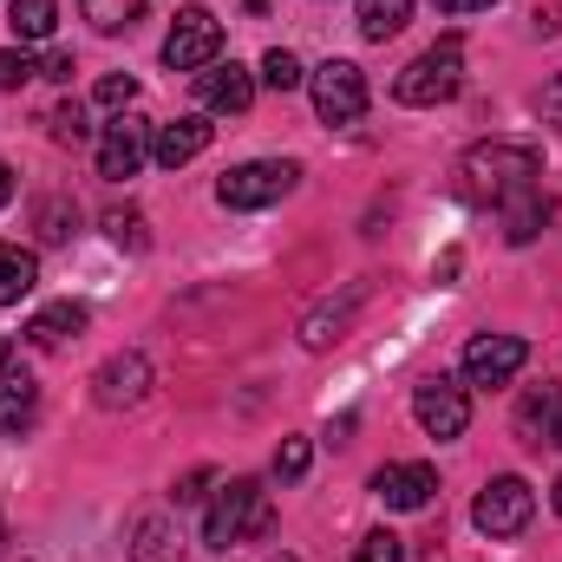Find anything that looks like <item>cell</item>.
Masks as SVG:
<instances>
[{"instance_id":"obj_37","label":"cell","mask_w":562,"mask_h":562,"mask_svg":"<svg viewBox=\"0 0 562 562\" xmlns=\"http://www.w3.org/2000/svg\"><path fill=\"white\" fill-rule=\"evenodd\" d=\"M458 269H464V256H458V249H445V256H438V269H431V276H438V281H451V276H458Z\"/></svg>"},{"instance_id":"obj_34","label":"cell","mask_w":562,"mask_h":562,"mask_svg":"<svg viewBox=\"0 0 562 562\" xmlns=\"http://www.w3.org/2000/svg\"><path fill=\"white\" fill-rule=\"evenodd\" d=\"M203 491H210V464H196V471H190V477H183V484H177L170 497H177V504H196Z\"/></svg>"},{"instance_id":"obj_4","label":"cell","mask_w":562,"mask_h":562,"mask_svg":"<svg viewBox=\"0 0 562 562\" xmlns=\"http://www.w3.org/2000/svg\"><path fill=\"white\" fill-rule=\"evenodd\" d=\"M294 164H281V157H256V164H236V170H223L216 177V203L223 210H269L281 203L288 190H294Z\"/></svg>"},{"instance_id":"obj_24","label":"cell","mask_w":562,"mask_h":562,"mask_svg":"<svg viewBox=\"0 0 562 562\" xmlns=\"http://www.w3.org/2000/svg\"><path fill=\"white\" fill-rule=\"evenodd\" d=\"M79 7H86V20H92L99 33H125L144 13V0H79Z\"/></svg>"},{"instance_id":"obj_9","label":"cell","mask_w":562,"mask_h":562,"mask_svg":"<svg viewBox=\"0 0 562 562\" xmlns=\"http://www.w3.org/2000/svg\"><path fill=\"white\" fill-rule=\"evenodd\" d=\"M413 419L425 425V438H464V425H471V400H464L458 380L431 373L419 393H413Z\"/></svg>"},{"instance_id":"obj_1","label":"cell","mask_w":562,"mask_h":562,"mask_svg":"<svg viewBox=\"0 0 562 562\" xmlns=\"http://www.w3.org/2000/svg\"><path fill=\"white\" fill-rule=\"evenodd\" d=\"M537 177H543V150L524 144V138H491V144H471L464 150V190L471 196L504 203L517 190H537Z\"/></svg>"},{"instance_id":"obj_3","label":"cell","mask_w":562,"mask_h":562,"mask_svg":"<svg viewBox=\"0 0 562 562\" xmlns=\"http://www.w3.org/2000/svg\"><path fill=\"white\" fill-rule=\"evenodd\" d=\"M458 86H464V46H458V33H445L431 53H419L400 79H393V99L400 105H445V99H458Z\"/></svg>"},{"instance_id":"obj_41","label":"cell","mask_w":562,"mask_h":562,"mask_svg":"<svg viewBox=\"0 0 562 562\" xmlns=\"http://www.w3.org/2000/svg\"><path fill=\"white\" fill-rule=\"evenodd\" d=\"M0 543H7V517H0Z\"/></svg>"},{"instance_id":"obj_17","label":"cell","mask_w":562,"mask_h":562,"mask_svg":"<svg viewBox=\"0 0 562 562\" xmlns=\"http://www.w3.org/2000/svg\"><path fill=\"white\" fill-rule=\"evenodd\" d=\"M125 557H132V562H183V537H177V524H170L164 510H150V517L132 524Z\"/></svg>"},{"instance_id":"obj_26","label":"cell","mask_w":562,"mask_h":562,"mask_svg":"<svg viewBox=\"0 0 562 562\" xmlns=\"http://www.w3.org/2000/svg\"><path fill=\"white\" fill-rule=\"evenodd\" d=\"M105 236L119 243V249H144L150 236H144V216L138 210H105Z\"/></svg>"},{"instance_id":"obj_5","label":"cell","mask_w":562,"mask_h":562,"mask_svg":"<svg viewBox=\"0 0 562 562\" xmlns=\"http://www.w3.org/2000/svg\"><path fill=\"white\" fill-rule=\"evenodd\" d=\"M307 92H314V112L321 125H360L367 119V72L353 59H327L307 72Z\"/></svg>"},{"instance_id":"obj_7","label":"cell","mask_w":562,"mask_h":562,"mask_svg":"<svg viewBox=\"0 0 562 562\" xmlns=\"http://www.w3.org/2000/svg\"><path fill=\"white\" fill-rule=\"evenodd\" d=\"M530 517H537V491H530L524 477H491V484L477 491V504H471V524H477L484 537H524Z\"/></svg>"},{"instance_id":"obj_15","label":"cell","mask_w":562,"mask_h":562,"mask_svg":"<svg viewBox=\"0 0 562 562\" xmlns=\"http://www.w3.org/2000/svg\"><path fill=\"white\" fill-rule=\"evenodd\" d=\"M203 150H210V119H170V125L150 132V157H157L164 170H183V164L203 157Z\"/></svg>"},{"instance_id":"obj_39","label":"cell","mask_w":562,"mask_h":562,"mask_svg":"<svg viewBox=\"0 0 562 562\" xmlns=\"http://www.w3.org/2000/svg\"><path fill=\"white\" fill-rule=\"evenodd\" d=\"M550 445H562V419H557V431H550Z\"/></svg>"},{"instance_id":"obj_40","label":"cell","mask_w":562,"mask_h":562,"mask_svg":"<svg viewBox=\"0 0 562 562\" xmlns=\"http://www.w3.org/2000/svg\"><path fill=\"white\" fill-rule=\"evenodd\" d=\"M557 517H562V477H557Z\"/></svg>"},{"instance_id":"obj_10","label":"cell","mask_w":562,"mask_h":562,"mask_svg":"<svg viewBox=\"0 0 562 562\" xmlns=\"http://www.w3.org/2000/svg\"><path fill=\"white\" fill-rule=\"evenodd\" d=\"M92 400L105 406V413H132L150 400V360L144 353H112L99 373H92Z\"/></svg>"},{"instance_id":"obj_22","label":"cell","mask_w":562,"mask_h":562,"mask_svg":"<svg viewBox=\"0 0 562 562\" xmlns=\"http://www.w3.org/2000/svg\"><path fill=\"white\" fill-rule=\"evenodd\" d=\"M7 26H13L20 46L53 40V26H59V0H7Z\"/></svg>"},{"instance_id":"obj_29","label":"cell","mask_w":562,"mask_h":562,"mask_svg":"<svg viewBox=\"0 0 562 562\" xmlns=\"http://www.w3.org/2000/svg\"><path fill=\"white\" fill-rule=\"evenodd\" d=\"M353 562H406V543H400L393 530H373V537H360Z\"/></svg>"},{"instance_id":"obj_35","label":"cell","mask_w":562,"mask_h":562,"mask_svg":"<svg viewBox=\"0 0 562 562\" xmlns=\"http://www.w3.org/2000/svg\"><path fill=\"white\" fill-rule=\"evenodd\" d=\"M79 66H72V53H46V66H40V79H72Z\"/></svg>"},{"instance_id":"obj_14","label":"cell","mask_w":562,"mask_h":562,"mask_svg":"<svg viewBox=\"0 0 562 562\" xmlns=\"http://www.w3.org/2000/svg\"><path fill=\"white\" fill-rule=\"evenodd\" d=\"M360 301H367V281H347V288H340V301H321V307L301 321V347H314V353H321V347H334V340L347 334V321H353V307H360Z\"/></svg>"},{"instance_id":"obj_27","label":"cell","mask_w":562,"mask_h":562,"mask_svg":"<svg viewBox=\"0 0 562 562\" xmlns=\"http://www.w3.org/2000/svg\"><path fill=\"white\" fill-rule=\"evenodd\" d=\"M99 105H105V112H132V105H138V79H132V72H105V79H99Z\"/></svg>"},{"instance_id":"obj_8","label":"cell","mask_w":562,"mask_h":562,"mask_svg":"<svg viewBox=\"0 0 562 562\" xmlns=\"http://www.w3.org/2000/svg\"><path fill=\"white\" fill-rule=\"evenodd\" d=\"M530 367V340L524 334H477L464 347V386H510Z\"/></svg>"},{"instance_id":"obj_36","label":"cell","mask_w":562,"mask_h":562,"mask_svg":"<svg viewBox=\"0 0 562 562\" xmlns=\"http://www.w3.org/2000/svg\"><path fill=\"white\" fill-rule=\"evenodd\" d=\"M438 13H484V7H497V0H431Z\"/></svg>"},{"instance_id":"obj_31","label":"cell","mask_w":562,"mask_h":562,"mask_svg":"<svg viewBox=\"0 0 562 562\" xmlns=\"http://www.w3.org/2000/svg\"><path fill=\"white\" fill-rule=\"evenodd\" d=\"M46 125H53V138L59 144H86V105H59Z\"/></svg>"},{"instance_id":"obj_20","label":"cell","mask_w":562,"mask_h":562,"mask_svg":"<svg viewBox=\"0 0 562 562\" xmlns=\"http://www.w3.org/2000/svg\"><path fill=\"white\" fill-rule=\"evenodd\" d=\"M79 327H86V307H79V301H53V307H40V314L26 321V347L53 353V347H66Z\"/></svg>"},{"instance_id":"obj_25","label":"cell","mask_w":562,"mask_h":562,"mask_svg":"<svg viewBox=\"0 0 562 562\" xmlns=\"http://www.w3.org/2000/svg\"><path fill=\"white\" fill-rule=\"evenodd\" d=\"M301 79H307V72H301V59H294L288 46H269V53H262V86H269V92H294Z\"/></svg>"},{"instance_id":"obj_12","label":"cell","mask_w":562,"mask_h":562,"mask_svg":"<svg viewBox=\"0 0 562 562\" xmlns=\"http://www.w3.org/2000/svg\"><path fill=\"white\" fill-rule=\"evenodd\" d=\"M373 497L393 510H425L438 497V471L431 464H380L373 471Z\"/></svg>"},{"instance_id":"obj_33","label":"cell","mask_w":562,"mask_h":562,"mask_svg":"<svg viewBox=\"0 0 562 562\" xmlns=\"http://www.w3.org/2000/svg\"><path fill=\"white\" fill-rule=\"evenodd\" d=\"M537 119H543L550 132H562V72L543 86V92H537Z\"/></svg>"},{"instance_id":"obj_23","label":"cell","mask_w":562,"mask_h":562,"mask_svg":"<svg viewBox=\"0 0 562 562\" xmlns=\"http://www.w3.org/2000/svg\"><path fill=\"white\" fill-rule=\"evenodd\" d=\"M406 20H413V0H360V33L367 40H393V33H406Z\"/></svg>"},{"instance_id":"obj_13","label":"cell","mask_w":562,"mask_h":562,"mask_svg":"<svg viewBox=\"0 0 562 562\" xmlns=\"http://www.w3.org/2000/svg\"><path fill=\"white\" fill-rule=\"evenodd\" d=\"M196 92H203V105H210V112H223V119H236V112H249V105H256V79H249L236 59H229V66H223V59H216V66H203V72H196Z\"/></svg>"},{"instance_id":"obj_6","label":"cell","mask_w":562,"mask_h":562,"mask_svg":"<svg viewBox=\"0 0 562 562\" xmlns=\"http://www.w3.org/2000/svg\"><path fill=\"white\" fill-rule=\"evenodd\" d=\"M216 53H223V20L210 7H183L164 33V66L170 72H203V66H216Z\"/></svg>"},{"instance_id":"obj_19","label":"cell","mask_w":562,"mask_h":562,"mask_svg":"<svg viewBox=\"0 0 562 562\" xmlns=\"http://www.w3.org/2000/svg\"><path fill=\"white\" fill-rule=\"evenodd\" d=\"M497 210H504V236H510L517 249H524V243H537V236H543V223L557 216V203H550L543 190H517V196H504Z\"/></svg>"},{"instance_id":"obj_16","label":"cell","mask_w":562,"mask_h":562,"mask_svg":"<svg viewBox=\"0 0 562 562\" xmlns=\"http://www.w3.org/2000/svg\"><path fill=\"white\" fill-rule=\"evenodd\" d=\"M33 419H40V386L13 360V367H0V431H26Z\"/></svg>"},{"instance_id":"obj_18","label":"cell","mask_w":562,"mask_h":562,"mask_svg":"<svg viewBox=\"0 0 562 562\" xmlns=\"http://www.w3.org/2000/svg\"><path fill=\"white\" fill-rule=\"evenodd\" d=\"M557 419H562V386H550V380L517 400V438H524V445H550Z\"/></svg>"},{"instance_id":"obj_30","label":"cell","mask_w":562,"mask_h":562,"mask_svg":"<svg viewBox=\"0 0 562 562\" xmlns=\"http://www.w3.org/2000/svg\"><path fill=\"white\" fill-rule=\"evenodd\" d=\"M72 236V203H40V243H66Z\"/></svg>"},{"instance_id":"obj_32","label":"cell","mask_w":562,"mask_h":562,"mask_svg":"<svg viewBox=\"0 0 562 562\" xmlns=\"http://www.w3.org/2000/svg\"><path fill=\"white\" fill-rule=\"evenodd\" d=\"M307 458H314V451H307V438H281L276 477H301V471H307Z\"/></svg>"},{"instance_id":"obj_28","label":"cell","mask_w":562,"mask_h":562,"mask_svg":"<svg viewBox=\"0 0 562 562\" xmlns=\"http://www.w3.org/2000/svg\"><path fill=\"white\" fill-rule=\"evenodd\" d=\"M26 79H40V66L26 59V46H7L0 53V92H20Z\"/></svg>"},{"instance_id":"obj_11","label":"cell","mask_w":562,"mask_h":562,"mask_svg":"<svg viewBox=\"0 0 562 562\" xmlns=\"http://www.w3.org/2000/svg\"><path fill=\"white\" fill-rule=\"evenodd\" d=\"M144 157H150V125L119 112V125H105V138H99V177L125 183V177H138Z\"/></svg>"},{"instance_id":"obj_21","label":"cell","mask_w":562,"mask_h":562,"mask_svg":"<svg viewBox=\"0 0 562 562\" xmlns=\"http://www.w3.org/2000/svg\"><path fill=\"white\" fill-rule=\"evenodd\" d=\"M40 281V256L20 249V243H0V307H20Z\"/></svg>"},{"instance_id":"obj_2","label":"cell","mask_w":562,"mask_h":562,"mask_svg":"<svg viewBox=\"0 0 562 562\" xmlns=\"http://www.w3.org/2000/svg\"><path fill=\"white\" fill-rule=\"evenodd\" d=\"M276 530V504L256 477H229L216 497H210V517H203V543L210 550H236V543H256Z\"/></svg>"},{"instance_id":"obj_38","label":"cell","mask_w":562,"mask_h":562,"mask_svg":"<svg viewBox=\"0 0 562 562\" xmlns=\"http://www.w3.org/2000/svg\"><path fill=\"white\" fill-rule=\"evenodd\" d=\"M7 203H13V170L0 164V210H7Z\"/></svg>"}]
</instances>
